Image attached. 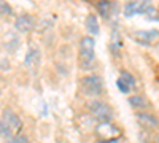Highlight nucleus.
<instances>
[{
    "label": "nucleus",
    "mask_w": 159,
    "mask_h": 143,
    "mask_svg": "<svg viewBox=\"0 0 159 143\" xmlns=\"http://www.w3.org/2000/svg\"><path fill=\"white\" fill-rule=\"evenodd\" d=\"M94 48H96V42L91 35L81 38V42H80V65H81L83 70L91 69L92 64H94L96 59Z\"/></svg>",
    "instance_id": "obj_1"
},
{
    "label": "nucleus",
    "mask_w": 159,
    "mask_h": 143,
    "mask_svg": "<svg viewBox=\"0 0 159 143\" xmlns=\"http://www.w3.org/2000/svg\"><path fill=\"white\" fill-rule=\"evenodd\" d=\"M88 108H89V113L92 114V118L100 124H107L113 119V110L107 102L91 100L88 103Z\"/></svg>",
    "instance_id": "obj_2"
},
{
    "label": "nucleus",
    "mask_w": 159,
    "mask_h": 143,
    "mask_svg": "<svg viewBox=\"0 0 159 143\" xmlns=\"http://www.w3.org/2000/svg\"><path fill=\"white\" fill-rule=\"evenodd\" d=\"M83 91L88 94V96H100L103 92V84H102V80H100V76L97 75H88L83 78Z\"/></svg>",
    "instance_id": "obj_3"
},
{
    "label": "nucleus",
    "mask_w": 159,
    "mask_h": 143,
    "mask_svg": "<svg viewBox=\"0 0 159 143\" xmlns=\"http://www.w3.org/2000/svg\"><path fill=\"white\" fill-rule=\"evenodd\" d=\"M135 119L142 127L147 129V131H153V129L159 127V119L153 113H148V111H139L135 114Z\"/></svg>",
    "instance_id": "obj_4"
},
{
    "label": "nucleus",
    "mask_w": 159,
    "mask_h": 143,
    "mask_svg": "<svg viewBox=\"0 0 159 143\" xmlns=\"http://www.w3.org/2000/svg\"><path fill=\"white\" fill-rule=\"evenodd\" d=\"M2 119L8 124V127L11 129V131H21L22 129V121L19 119V116L11 108H5L2 111Z\"/></svg>",
    "instance_id": "obj_5"
},
{
    "label": "nucleus",
    "mask_w": 159,
    "mask_h": 143,
    "mask_svg": "<svg viewBox=\"0 0 159 143\" xmlns=\"http://www.w3.org/2000/svg\"><path fill=\"white\" fill-rule=\"evenodd\" d=\"M15 27L19 32H30L34 29V19L29 15H19L15 21Z\"/></svg>",
    "instance_id": "obj_6"
},
{
    "label": "nucleus",
    "mask_w": 159,
    "mask_h": 143,
    "mask_svg": "<svg viewBox=\"0 0 159 143\" xmlns=\"http://www.w3.org/2000/svg\"><path fill=\"white\" fill-rule=\"evenodd\" d=\"M135 38L137 42L143 43V45H151L154 42L159 40V32L157 30H142V32H135Z\"/></svg>",
    "instance_id": "obj_7"
},
{
    "label": "nucleus",
    "mask_w": 159,
    "mask_h": 143,
    "mask_svg": "<svg viewBox=\"0 0 159 143\" xmlns=\"http://www.w3.org/2000/svg\"><path fill=\"white\" fill-rule=\"evenodd\" d=\"M100 127H102V129H97V132H99V135L102 137V140H113V138L119 134L118 127H116V126H111L110 123L100 124Z\"/></svg>",
    "instance_id": "obj_8"
},
{
    "label": "nucleus",
    "mask_w": 159,
    "mask_h": 143,
    "mask_svg": "<svg viewBox=\"0 0 159 143\" xmlns=\"http://www.w3.org/2000/svg\"><path fill=\"white\" fill-rule=\"evenodd\" d=\"M129 103H130V107H132V108L140 110V111H143V110H147V108H148V100L145 99L143 96H140V94L130 96V97H129Z\"/></svg>",
    "instance_id": "obj_9"
},
{
    "label": "nucleus",
    "mask_w": 159,
    "mask_h": 143,
    "mask_svg": "<svg viewBox=\"0 0 159 143\" xmlns=\"http://www.w3.org/2000/svg\"><path fill=\"white\" fill-rule=\"evenodd\" d=\"M86 30L89 32V35H97L99 34V21L94 15H89L86 18Z\"/></svg>",
    "instance_id": "obj_10"
},
{
    "label": "nucleus",
    "mask_w": 159,
    "mask_h": 143,
    "mask_svg": "<svg viewBox=\"0 0 159 143\" xmlns=\"http://www.w3.org/2000/svg\"><path fill=\"white\" fill-rule=\"evenodd\" d=\"M25 64H27L29 67H37L40 64V54L37 49H30L29 54L25 56Z\"/></svg>",
    "instance_id": "obj_11"
},
{
    "label": "nucleus",
    "mask_w": 159,
    "mask_h": 143,
    "mask_svg": "<svg viewBox=\"0 0 159 143\" xmlns=\"http://www.w3.org/2000/svg\"><path fill=\"white\" fill-rule=\"evenodd\" d=\"M0 137H3L5 140H8V138L13 137V131L8 127V124L2 118H0Z\"/></svg>",
    "instance_id": "obj_12"
},
{
    "label": "nucleus",
    "mask_w": 159,
    "mask_h": 143,
    "mask_svg": "<svg viewBox=\"0 0 159 143\" xmlns=\"http://www.w3.org/2000/svg\"><path fill=\"white\" fill-rule=\"evenodd\" d=\"M139 138H140V141L142 143H153V140H154V135L151 134V131H142L140 134H139Z\"/></svg>",
    "instance_id": "obj_13"
},
{
    "label": "nucleus",
    "mask_w": 159,
    "mask_h": 143,
    "mask_svg": "<svg viewBox=\"0 0 159 143\" xmlns=\"http://www.w3.org/2000/svg\"><path fill=\"white\" fill-rule=\"evenodd\" d=\"M0 15L2 16H11L13 15L11 7L8 3H5V2H0Z\"/></svg>",
    "instance_id": "obj_14"
},
{
    "label": "nucleus",
    "mask_w": 159,
    "mask_h": 143,
    "mask_svg": "<svg viewBox=\"0 0 159 143\" xmlns=\"http://www.w3.org/2000/svg\"><path fill=\"white\" fill-rule=\"evenodd\" d=\"M116 84H118V87H119V91H121V92H124V94H127V92H130V86L124 81V80H121V78H119V80L116 81Z\"/></svg>",
    "instance_id": "obj_15"
},
{
    "label": "nucleus",
    "mask_w": 159,
    "mask_h": 143,
    "mask_svg": "<svg viewBox=\"0 0 159 143\" xmlns=\"http://www.w3.org/2000/svg\"><path fill=\"white\" fill-rule=\"evenodd\" d=\"M121 80H124L130 87H134V86H135V80H134V78H132V75L127 73V72H121Z\"/></svg>",
    "instance_id": "obj_16"
},
{
    "label": "nucleus",
    "mask_w": 159,
    "mask_h": 143,
    "mask_svg": "<svg viewBox=\"0 0 159 143\" xmlns=\"http://www.w3.org/2000/svg\"><path fill=\"white\" fill-rule=\"evenodd\" d=\"M108 8H110V2H102V3H99V10L102 11L103 16H108Z\"/></svg>",
    "instance_id": "obj_17"
},
{
    "label": "nucleus",
    "mask_w": 159,
    "mask_h": 143,
    "mask_svg": "<svg viewBox=\"0 0 159 143\" xmlns=\"http://www.w3.org/2000/svg\"><path fill=\"white\" fill-rule=\"evenodd\" d=\"M96 143H119V140L118 138H113V140H99Z\"/></svg>",
    "instance_id": "obj_18"
},
{
    "label": "nucleus",
    "mask_w": 159,
    "mask_h": 143,
    "mask_svg": "<svg viewBox=\"0 0 159 143\" xmlns=\"http://www.w3.org/2000/svg\"><path fill=\"white\" fill-rule=\"evenodd\" d=\"M153 143H159V135H154V140H153Z\"/></svg>",
    "instance_id": "obj_19"
}]
</instances>
